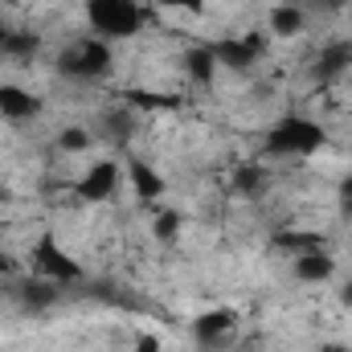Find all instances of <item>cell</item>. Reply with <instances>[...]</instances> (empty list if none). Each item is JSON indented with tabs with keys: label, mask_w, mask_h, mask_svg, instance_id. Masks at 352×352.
<instances>
[{
	"label": "cell",
	"mask_w": 352,
	"mask_h": 352,
	"mask_svg": "<svg viewBox=\"0 0 352 352\" xmlns=\"http://www.w3.org/2000/svg\"><path fill=\"white\" fill-rule=\"evenodd\" d=\"M324 144H328L324 123H320V119H311V115H295V111H291V115H283V119H274V123L266 127L263 156H270V160L316 156Z\"/></svg>",
	"instance_id": "6da1fadb"
},
{
	"label": "cell",
	"mask_w": 352,
	"mask_h": 352,
	"mask_svg": "<svg viewBox=\"0 0 352 352\" xmlns=\"http://www.w3.org/2000/svg\"><path fill=\"white\" fill-rule=\"evenodd\" d=\"M87 25L102 41H127L144 29V4L140 0H87L82 4Z\"/></svg>",
	"instance_id": "7a4b0ae2"
},
{
	"label": "cell",
	"mask_w": 352,
	"mask_h": 352,
	"mask_svg": "<svg viewBox=\"0 0 352 352\" xmlns=\"http://www.w3.org/2000/svg\"><path fill=\"white\" fill-rule=\"evenodd\" d=\"M115 66V50L111 41L102 37H82V41H70L62 54H58V74L62 78H74V82H98L107 78Z\"/></svg>",
	"instance_id": "3957f363"
},
{
	"label": "cell",
	"mask_w": 352,
	"mask_h": 352,
	"mask_svg": "<svg viewBox=\"0 0 352 352\" xmlns=\"http://www.w3.org/2000/svg\"><path fill=\"white\" fill-rule=\"evenodd\" d=\"M29 274H37V278H45V283H54V287L66 291V287H74L82 278V263L54 234H41L33 242V250H29Z\"/></svg>",
	"instance_id": "277c9868"
},
{
	"label": "cell",
	"mask_w": 352,
	"mask_h": 352,
	"mask_svg": "<svg viewBox=\"0 0 352 352\" xmlns=\"http://www.w3.org/2000/svg\"><path fill=\"white\" fill-rule=\"evenodd\" d=\"M119 184H123V164L115 156L94 160L87 173L74 180V201H82V205H107L119 192Z\"/></svg>",
	"instance_id": "5b68a950"
},
{
	"label": "cell",
	"mask_w": 352,
	"mask_h": 352,
	"mask_svg": "<svg viewBox=\"0 0 352 352\" xmlns=\"http://www.w3.org/2000/svg\"><path fill=\"white\" fill-rule=\"evenodd\" d=\"M217 50V62L226 70H250L258 58L266 54V33H246V37H226V41H213Z\"/></svg>",
	"instance_id": "8992f818"
},
{
	"label": "cell",
	"mask_w": 352,
	"mask_h": 352,
	"mask_svg": "<svg viewBox=\"0 0 352 352\" xmlns=\"http://www.w3.org/2000/svg\"><path fill=\"white\" fill-rule=\"evenodd\" d=\"M37 115H41V98L37 94H29L16 82H0V119H8V123H33Z\"/></svg>",
	"instance_id": "52a82bcc"
},
{
	"label": "cell",
	"mask_w": 352,
	"mask_h": 352,
	"mask_svg": "<svg viewBox=\"0 0 352 352\" xmlns=\"http://www.w3.org/2000/svg\"><path fill=\"white\" fill-rule=\"evenodd\" d=\"M234 328H238V311H230V307H209L205 316H197L192 336H197L201 344H226V340L234 336Z\"/></svg>",
	"instance_id": "ba28073f"
},
{
	"label": "cell",
	"mask_w": 352,
	"mask_h": 352,
	"mask_svg": "<svg viewBox=\"0 0 352 352\" xmlns=\"http://www.w3.org/2000/svg\"><path fill=\"white\" fill-rule=\"evenodd\" d=\"M180 62H184V74H188L197 87H209V82L217 78V70H221L213 41H197V45H188V50L180 54Z\"/></svg>",
	"instance_id": "9c48e42d"
},
{
	"label": "cell",
	"mask_w": 352,
	"mask_h": 352,
	"mask_svg": "<svg viewBox=\"0 0 352 352\" xmlns=\"http://www.w3.org/2000/svg\"><path fill=\"white\" fill-rule=\"evenodd\" d=\"M352 70V41H332V45H324L320 54H316V62H311V74L320 78V82H336L340 74H349Z\"/></svg>",
	"instance_id": "30bf717a"
},
{
	"label": "cell",
	"mask_w": 352,
	"mask_h": 352,
	"mask_svg": "<svg viewBox=\"0 0 352 352\" xmlns=\"http://www.w3.org/2000/svg\"><path fill=\"white\" fill-rule=\"evenodd\" d=\"M123 176L131 180V188H135V197H140V201H160V197H164V188H168V184H164V176L156 173L148 160H127V164H123Z\"/></svg>",
	"instance_id": "8fae6325"
},
{
	"label": "cell",
	"mask_w": 352,
	"mask_h": 352,
	"mask_svg": "<svg viewBox=\"0 0 352 352\" xmlns=\"http://www.w3.org/2000/svg\"><path fill=\"white\" fill-rule=\"evenodd\" d=\"M58 295H62V287H54V283H45V278H37V274H25V278L16 283V299H21V307H29V311H41V307H50V303H58Z\"/></svg>",
	"instance_id": "7c38bea8"
},
{
	"label": "cell",
	"mask_w": 352,
	"mask_h": 352,
	"mask_svg": "<svg viewBox=\"0 0 352 352\" xmlns=\"http://www.w3.org/2000/svg\"><path fill=\"white\" fill-rule=\"evenodd\" d=\"M266 29H270V37H299L307 29V12L299 4H274L266 16Z\"/></svg>",
	"instance_id": "4fadbf2b"
},
{
	"label": "cell",
	"mask_w": 352,
	"mask_h": 352,
	"mask_svg": "<svg viewBox=\"0 0 352 352\" xmlns=\"http://www.w3.org/2000/svg\"><path fill=\"white\" fill-rule=\"evenodd\" d=\"M332 274H336L332 250H311V254H299L295 258V278L299 283H328Z\"/></svg>",
	"instance_id": "5bb4252c"
},
{
	"label": "cell",
	"mask_w": 352,
	"mask_h": 352,
	"mask_svg": "<svg viewBox=\"0 0 352 352\" xmlns=\"http://www.w3.org/2000/svg\"><path fill=\"white\" fill-rule=\"evenodd\" d=\"M98 131H102V140H111V144H127L131 140V131H135V115L131 111H107L102 115V123H98Z\"/></svg>",
	"instance_id": "9a60e30c"
},
{
	"label": "cell",
	"mask_w": 352,
	"mask_h": 352,
	"mask_svg": "<svg viewBox=\"0 0 352 352\" xmlns=\"http://www.w3.org/2000/svg\"><path fill=\"white\" fill-rule=\"evenodd\" d=\"M274 242H278L283 250H295V258H299V254H311V250H328V246H324L328 238L316 234V230H287V234H278Z\"/></svg>",
	"instance_id": "2e32d148"
},
{
	"label": "cell",
	"mask_w": 352,
	"mask_h": 352,
	"mask_svg": "<svg viewBox=\"0 0 352 352\" xmlns=\"http://www.w3.org/2000/svg\"><path fill=\"white\" fill-rule=\"evenodd\" d=\"M180 230H184V213L180 209H156V217H152V238L156 242H176Z\"/></svg>",
	"instance_id": "e0dca14e"
},
{
	"label": "cell",
	"mask_w": 352,
	"mask_h": 352,
	"mask_svg": "<svg viewBox=\"0 0 352 352\" xmlns=\"http://www.w3.org/2000/svg\"><path fill=\"white\" fill-rule=\"evenodd\" d=\"M90 144H94V131H90V127H78V123H74V127H62V131H58V148L70 152V156H74V152H87Z\"/></svg>",
	"instance_id": "ac0fdd59"
},
{
	"label": "cell",
	"mask_w": 352,
	"mask_h": 352,
	"mask_svg": "<svg viewBox=\"0 0 352 352\" xmlns=\"http://www.w3.org/2000/svg\"><path fill=\"white\" fill-rule=\"evenodd\" d=\"M37 33H25V29H12L8 33V58H33L37 54Z\"/></svg>",
	"instance_id": "d6986e66"
},
{
	"label": "cell",
	"mask_w": 352,
	"mask_h": 352,
	"mask_svg": "<svg viewBox=\"0 0 352 352\" xmlns=\"http://www.w3.org/2000/svg\"><path fill=\"white\" fill-rule=\"evenodd\" d=\"M263 168H258V164H246V168H238V173H234V188H238V192H258V188H263Z\"/></svg>",
	"instance_id": "ffe728a7"
},
{
	"label": "cell",
	"mask_w": 352,
	"mask_h": 352,
	"mask_svg": "<svg viewBox=\"0 0 352 352\" xmlns=\"http://www.w3.org/2000/svg\"><path fill=\"white\" fill-rule=\"evenodd\" d=\"M164 8H184V12H205L209 0H160Z\"/></svg>",
	"instance_id": "44dd1931"
},
{
	"label": "cell",
	"mask_w": 352,
	"mask_h": 352,
	"mask_svg": "<svg viewBox=\"0 0 352 352\" xmlns=\"http://www.w3.org/2000/svg\"><path fill=\"white\" fill-rule=\"evenodd\" d=\"M131 352H164V349H160V336H140Z\"/></svg>",
	"instance_id": "7402d4cb"
},
{
	"label": "cell",
	"mask_w": 352,
	"mask_h": 352,
	"mask_svg": "<svg viewBox=\"0 0 352 352\" xmlns=\"http://www.w3.org/2000/svg\"><path fill=\"white\" fill-rule=\"evenodd\" d=\"M340 205H344V213L352 217V176L344 180V184H340Z\"/></svg>",
	"instance_id": "603a6c76"
},
{
	"label": "cell",
	"mask_w": 352,
	"mask_h": 352,
	"mask_svg": "<svg viewBox=\"0 0 352 352\" xmlns=\"http://www.w3.org/2000/svg\"><path fill=\"white\" fill-rule=\"evenodd\" d=\"M8 33H12V29L0 21V58H8Z\"/></svg>",
	"instance_id": "cb8c5ba5"
},
{
	"label": "cell",
	"mask_w": 352,
	"mask_h": 352,
	"mask_svg": "<svg viewBox=\"0 0 352 352\" xmlns=\"http://www.w3.org/2000/svg\"><path fill=\"white\" fill-rule=\"evenodd\" d=\"M320 352H352V349H349V344H340V340H324Z\"/></svg>",
	"instance_id": "d4e9b609"
},
{
	"label": "cell",
	"mask_w": 352,
	"mask_h": 352,
	"mask_svg": "<svg viewBox=\"0 0 352 352\" xmlns=\"http://www.w3.org/2000/svg\"><path fill=\"white\" fill-rule=\"evenodd\" d=\"M340 303L352 307V278H344V287H340Z\"/></svg>",
	"instance_id": "484cf974"
},
{
	"label": "cell",
	"mask_w": 352,
	"mask_h": 352,
	"mask_svg": "<svg viewBox=\"0 0 352 352\" xmlns=\"http://www.w3.org/2000/svg\"><path fill=\"white\" fill-rule=\"evenodd\" d=\"M0 197H4V188H0Z\"/></svg>",
	"instance_id": "4316f807"
}]
</instances>
